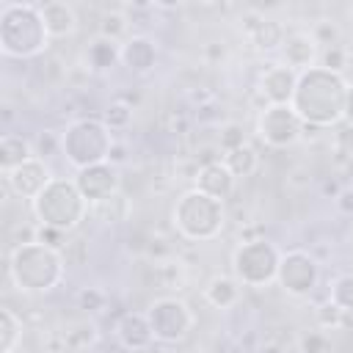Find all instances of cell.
<instances>
[{
	"label": "cell",
	"mask_w": 353,
	"mask_h": 353,
	"mask_svg": "<svg viewBox=\"0 0 353 353\" xmlns=\"http://www.w3.org/2000/svg\"><path fill=\"white\" fill-rule=\"evenodd\" d=\"M347 80L342 72H331L325 66H312L298 74V85L292 94L290 108L298 113V119L306 127H336L345 121V97H347Z\"/></svg>",
	"instance_id": "cell-1"
},
{
	"label": "cell",
	"mask_w": 353,
	"mask_h": 353,
	"mask_svg": "<svg viewBox=\"0 0 353 353\" xmlns=\"http://www.w3.org/2000/svg\"><path fill=\"white\" fill-rule=\"evenodd\" d=\"M66 276V259L61 248L41 240L19 243L8 254V279L19 292L44 295L52 292Z\"/></svg>",
	"instance_id": "cell-2"
},
{
	"label": "cell",
	"mask_w": 353,
	"mask_h": 353,
	"mask_svg": "<svg viewBox=\"0 0 353 353\" xmlns=\"http://www.w3.org/2000/svg\"><path fill=\"white\" fill-rule=\"evenodd\" d=\"M50 47V33L41 19L39 3H3L0 6V52L6 58L28 61Z\"/></svg>",
	"instance_id": "cell-3"
},
{
	"label": "cell",
	"mask_w": 353,
	"mask_h": 353,
	"mask_svg": "<svg viewBox=\"0 0 353 353\" xmlns=\"http://www.w3.org/2000/svg\"><path fill=\"white\" fill-rule=\"evenodd\" d=\"M30 210H33V218L39 221V226L69 234L88 218L91 204L85 201V196L80 193L74 179L52 176V182L30 201Z\"/></svg>",
	"instance_id": "cell-4"
},
{
	"label": "cell",
	"mask_w": 353,
	"mask_h": 353,
	"mask_svg": "<svg viewBox=\"0 0 353 353\" xmlns=\"http://www.w3.org/2000/svg\"><path fill=\"white\" fill-rule=\"evenodd\" d=\"M174 229L190 243H210L226 226V201L207 196L199 188H188L171 207Z\"/></svg>",
	"instance_id": "cell-5"
},
{
	"label": "cell",
	"mask_w": 353,
	"mask_h": 353,
	"mask_svg": "<svg viewBox=\"0 0 353 353\" xmlns=\"http://www.w3.org/2000/svg\"><path fill=\"white\" fill-rule=\"evenodd\" d=\"M58 141H61L58 152L66 157V163L74 171L108 163L110 152L116 146L113 130H108V124L102 119H74L72 124H66V130L58 135Z\"/></svg>",
	"instance_id": "cell-6"
},
{
	"label": "cell",
	"mask_w": 353,
	"mask_h": 353,
	"mask_svg": "<svg viewBox=\"0 0 353 353\" xmlns=\"http://www.w3.org/2000/svg\"><path fill=\"white\" fill-rule=\"evenodd\" d=\"M281 254H284V251H281L273 240H268V237L243 240V243L232 251V276H234L243 287L262 290V287H268V284L276 281Z\"/></svg>",
	"instance_id": "cell-7"
},
{
	"label": "cell",
	"mask_w": 353,
	"mask_h": 353,
	"mask_svg": "<svg viewBox=\"0 0 353 353\" xmlns=\"http://www.w3.org/2000/svg\"><path fill=\"white\" fill-rule=\"evenodd\" d=\"M146 320L152 325L154 342H160V345H176V342H182L193 331V325H196V314L176 295L154 298L149 303V309H146Z\"/></svg>",
	"instance_id": "cell-8"
},
{
	"label": "cell",
	"mask_w": 353,
	"mask_h": 353,
	"mask_svg": "<svg viewBox=\"0 0 353 353\" xmlns=\"http://www.w3.org/2000/svg\"><path fill=\"white\" fill-rule=\"evenodd\" d=\"M276 284L290 298H309L320 284V262L303 248H290L281 254Z\"/></svg>",
	"instance_id": "cell-9"
},
{
	"label": "cell",
	"mask_w": 353,
	"mask_h": 353,
	"mask_svg": "<svg viewBox=\"0 0 353 353\" xmlns=\"http://www.w3.org/2000/svg\"><path fill=\"white\" fill-rule=\"evenodd\" d=\"M256 135L270 149H287L301 141L303 121L290 105H265L256 116Z\"/></svg>",
	"instance_id": "cell-10"
},
{
	"label": "cell",
	"mask_w": 353,
	"mask_h": 353,
	"mask_svg": "<svg viewBox=\"0 0 353 353\" xmlns=\"http://www.w3.org/2000/svg\"><path fill=\"white\" fill-rule=\"evenodd\" d=\"M74 182L80 188V193L85 196V201L94 207V204H102L113 196H119V188H121V176H119V165H113L110 160L108 163H99V165H88V168H80L74 174Z\"/></svg>",
	"instance_id": "cell-11"
},
{
	"label": "cell",
	"mask_w": 353,
	"mask_h": 353,
	"mask_svg": "<svg viewBox=\"0 0 353 353\" xmlns=\"http://www.w3.org/2000/svg\"><path fill=\"white\" fill-rule=\"evenodd\" d=\"M298 74L295 69H290L287 63L276 61V63H265L259 80H256V91L265 97V105H290L295 85H298Z\"/></svg>",
	"instance_id": "cell-12"
},
{
	"label": "cell",
	"mask_w": 353,
	"mask_h": 353,
	"mask_svg": "<svg viewBox=\"0 0 353 353\" xmlns=\"http://www.w3.org/2000/svg\"><path fill=\"white\" fill-rule=\"evenodd\" d=\"M50 182H52V171H50V165H47L44 157H30L28 163H22L11 174H6L8 190L17 199H25V201H33Z\"/></svg>",
	"instance_id": "cell-13"
},
{
	"label": "cell",
	"mask_w": 353,
	"mask_h": 353,
	"mask_svg": "<svg viewBox=\"0 0 353 353\" xmlns=\"http://www.w3.org/2000/svg\"><path fill=\"white\" fill-rule=\"evenodd\" d=\"M279 52H281V63H287L295 72H306V69L317 66L323 50L317 44V39L312 36V30L298 28V30H290L284 36V44Z\"/></svg>",
	"instance_id": "cell-14"
},
{
	"label": "cell",
	"mask_w": 353,
	"mask_h": 353,
	"mask_svg": "<svg viewBox=\"0 0 353 353\" xmlns=\"http://www.w3.org/2000/svg\"><path fill=\"white\" fill-rule=\"evenodd\" d=\"M121 66L135 77H143V74L154 72V66H157V41L146 33L127 36L121 41Z\"/></svg>",
	"instance_id": "cell-15"
},
{
	"label": "cell",
	"mask_w": 353,
	"mask_h": 353,
	"mask_svg": "<svg viewBox=\"0 0 353 353\" xmlns=\"http://www.w3.org/2000/svg\"><path fill=\"white\" fill-rule=\"evenodd\" d=\"M116 339L124 350L130 353H143L154 345V334H152V325L146 320V312H124L116 323Z\"/></svg>",
	"instance_id": "cell-16"
},
{
	"label": "cell",
	"mask_w": 353,
	"mask_h": 353,
	"mask_svg": "<svg viewBox=\"0 0 353 353\" xmlns=\"http://www.w3.org/2000/svg\"><path fill=\"white\" fill-rule=\"evenodd\" d=\"M234 185H237V176L226 168V163H223V160H210V163H204V165L196 171V185H193V188L204 190V193L212 196V199L226 201V199L234 193Z\"/></svg>",
	"instance_id": "cell-17"
},
{
	"label": "cell",
	"mask_w": 353,
	"mask_h": 353,
	"mask_svg": "<svg viewBox=\"0 0 353 353\" xmlns=\"http://www.w3.org/2000/svg\"><path fill=\"white\" fill-rule=\"evenodd\" d=\"M41 8V19L47 25V33L50 39H69L77 33L80 22H77V11L72 3L66 0H47V3H39Z\"/></svg>",
	"instance_id": "cell-18"
},
{
	"label": "cell",
	"mask_w": 353,
	"mask_h": 353,
	"mask_svg": "<svg viewBox=\"0 0 353 353\" xmlns=\"http://www.w3.org/2000/svg\"><path fill=\"white\" fill-rule=\"evenodd\" d=\"M254 22H245V36L251 39V44L259 50V52H276L281 50L284 44V28L281 22L270 19V17H262V14H254L251 17Z\"/></svg>",
	"instance_id": "cell-19"
},
{
	"label": "cell",
	"mask_w": 353,
	"mask_h": 353,
	"mask_svg": "<svg viewBox=\"0 0 353 353\" xmlns=\"http://www.w3.org/2000/svg\"><path fill=\"white\" fill-rule=\"evenodd\" d=\"M30 157H39L30 138H25L19 132H6L0 138V168H3V174H11L14 168L28 163Z\"/></svg>",
	"instance_id": "cell-20"
},
{
	"label": "cell",
	"mask_w": 353,
	"mask_h": 353,
	"mask_svg": "<svg viewBox=\"0 0 353 353\" xmlns=\"http://www.w3.org/2000/svg\"><path fill=\"white\" fill-rule=\"evenodd\" d=\"M240 287H243V284H240L234 276L218 273V276H212V279L207 281L204 298H207V303L215 306V309H232V306L240 303Z\"/></svg>",
	"instance_id": "cell-21"
},
{
	"label": "cell",
	"mask_w": 353,
	"mask_h": 353,
	"mask_svg": "<svg viewBox=\"0 0 353 353\" xmlns=\"http://www.w3.org/2000/svg\"><path fill=\"white\" fill-rule=\"evenodd\" d=\"M85 63L94 72H108L116 63H121V44L105 36H97L94 41H88L85 47Z\"/></svg>",
	"instance_id": "cell-22"
},
{
	"label": "cell",
	"mask_w": 353,
	"mask_h": 353,
	"mask_svg": "<svg viewBox=\"0 0 353 353\" xmlns=\"http://www.w3.org/2000/svg\"><path fill=\"white\" fill-rule=\"evenodd\" d=\"M99 342V328L91 317H80V320H72L63 331V345L66 350H91L94 345Z\"/></svg>",
	"instance_id": "cell-23"
},
{
	"label": "cell",
	"mask_w": 353,
	"mask_h": 353,
	"mask_svg": "<svg viewBox=\"0 0 353 353\" xmlns=\"http://www.w3.org/2000/svg\"><path fill=\"white\" fill-rule=\"evenodd\" d=\"M221 160L226 163V168H229L237 179H240V176H251V174L259 168V154H256V149H254L251 143H243V146L226 152Z\"/></svg>",
	"instance_id": "cell-24"
},
{
	"label": "cell",
	"mask_w": 353,
	"mask_h": 353,
	"mask_svg": "<svg viewBox=\"0 0 353 353\" xmlns=\"http://www.w3.org/2000/svg\"><path fill=\"white\" fill-rule=\"evenodd\" d=\"M22 320L14 314V309L3 306L0 309V353H14L17 345L22 342Z\"/></svg>",
	"instance_id": "cell-25"
},
{
	"label": "cell",
	"mask_w": 353,
	"mask_h": 353,
	"mask_svg": "<svg viewBox=\"0 0 353 353\" xmlns=\"http://www.w3.org/2000/svg\"><path fill=\"white\" fill-rule=\"evenodd\" d=\"M328 301L334 306H339L345 314H353V273H342L331 281Z\"/></svg>",
	"instance_id": "cell-26"
},
{
	"label": "cell",
	"mask_w": 353,
	"mask_h": 353,
	"mask_svg": "<svg viewBox=\"0 0 353 353\" xmlns=\"http://www.w3.org/2000/svg\"><path fill=\"white\" fill-rule=\"evenodd\" d=\"M102 121L108 124V130H127L130 121H132V108L127 102H110L102 113Z\"/></svg>",
	"instance_id": "cell-27"
},
{
	"label": "cell",
	"mask_w": 353,
	"mask_h": 353,
	"mask_svg": "<svg viewBox=\"0 0 353 353\" xmlns=\"http://www.w3.org/2000/svg\"><path fill=\"white\" fill-rule=\"evenodd\" d=\"M99 36L105 39H113L121 44V39L127 36V17L121 11H110L102 17V25H99Z\"/></svg>",
	"instance_id": "cell-28"
},
{
	"label": "cell",
	"mask_w": 353,
	"mask_h": 353,
	"mask_svg": "<svg viewBox=\"0 0 353 353\" xmlns=\"http://www.w3.org/2000/svg\"><path fill=\"white\" fill-rule=\"evenodd\" d=\"M218 143H221L223 154L232 152V149H237V146H243V143H248V141H245V130H243V124H237V121L223 124V127H221V135H218Z\"/></svg>",
	"instance_id": "cell-29"
},
{
	"label": "cell",
	"mask_w": 353,
	"mask_h": 353,
	"mask_svg": "<svg viewBox=\"0 0 353 353\" xmlns=\"http://www.w3.org/2000/svg\"><path fill=\"white\" fill-rule=\"evenodd\" d=\"M309 30H312V36L317 39L320 47H325V50H328V47H339V28H336L331 19H320V22H314Z\"/></svg>",
	"instance_id": "cell-30"
},
{
	"label": "cell",
	"mask_w": 353,
	"mask_h": 353,
	"mask_svg": "<svg viewBox=\"0 0 353 353\" xmlns=\"http://www.w3.org/2000/svg\"><path fill=\"white\" fill-rule=\"evenodd\" d=\"M108 303V295L99 290V287H80L77 290V306L83 309V312H99L102 306Z\"/></svg>",
	"instance_id": "cell-31"
},
{
	"label": "cell",
	"mask_w": 353,
	"mask_h": 353,
	"mask_svg": "<svg viewBox=\"0 0 353 353\" xmlns=\"http://www.w3.org/2000/svg\"><path fill=\"white\" fill-rule=\"evenodd\" d=\"M342 323H345V312L339 306H334L331 301H325V303L317 306V325H320V331L339 328Z\"/></svg>",
	"instance_id": "cell-32"
},
{
	"label": "cell",
	"mask_w": 353,
	"mask_h": 353,
	"mask_svg": "<svg viewBox=\"0 0 353 353\" xmlns=\"http://www.w3.org/2000/svg\"><path fill=\"white\" fill-rule=\"evenodd\" d=\"M298 353H331V342L325 331H309L298 339Z\"/></svg>",
	"instance_id": "cell-33"
},
{
	"label": "cell",
	"mask_w": 353,
	"mask_h": 353,
	"mask_svg": "<svg viewBox=\"0 0 353 353\" xmlns=\"http://www.w3.org/2000/svg\"><path fill=\"white\" fill-rule=\"evenodd\" d=\"M345 61H347L345 47H328V50L320 52V66H325L331 72H342L345 69Z\"/></svg>",
	"instance_id": "cell-34"
},
{
	"label": "cell",
	"mask_w": 353,
	"mask_h": 353,
	"mask_svg": "<svg viewBox=\"0 0 353 353\" xmlns=\"http://www.w3.org/2000/svg\"><path fill=\"white\" fill-rule=\"evenodd\" d=\"M334 207H336L339 215H345V218L353 221V185H345V188L334 196Z\"/></svg>",
	"instance_id": "cell-35"
},
{
	"label": "cell",
	"mask_w": 353,
	"mask_h": 353,
	"mask_svg": "<svg viewBox=\"0 0 353 353\" xmlns=\"http://www.w3.org/2000/svg\"><path fill=\"white\" fill-rule=\"evenodd\" d=\"M345 121L353 127V83L347 85V97H345Z\"/></svg>",
	"instance_id": "cell-36"
},
{
	"label": "cell",
	"mask_w": 353,
	"mask_h": 353,
	"mask_svg": "<svg viewBox=\"0 0 353 353\" xmlns=\"http://www.w3.org/2000/svg\"><path fill=\"white\" fill-rule=\"evenodd\" d=\"M193 353H215V350H210V347H196Z\"/></svg>",
	"instance_id": "cell-37"
},
{
	"label": "cell",
	"mask_w": 353,
	"mask_h": 353,
	"mask_svg": "<svg viewBox=\"0 0 353 353\" xmlns=\"http://www.w3.org/2000/svg\"><path fill=\"white\" fill-rule=\"evenodd\" d=\"M347 240L353 243V221H350V229H347Z\"/></svg>",
	"instance_id": "cell-38"
},
{
	"label": "cell",
	"mask_w": 353,
	"mask_h": 353,
	"mask_svg": "<svg viewBox=\"0 0 353 353\" xmlns=\"http://www.w3.org/2000/svg\"><path fill=\"white\" fill-rule=\"evenodd\" d=\"M350 19H353V6H350Z\"/></svg>",
	"instance_id": "cell-39"
}]
</instances>
